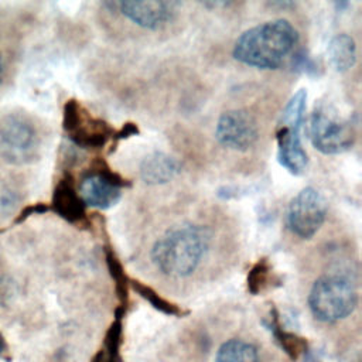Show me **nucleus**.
<instances>
[{"label":"nucleus","mask_w":362,"mask_h":362,"mask_svg":"<svg viewBox=\"0 0 362 362\" xmlns=\"http://www.w3.org/2000/svg\"><path fill=\"white\" fill-rule=\"evenodd\" d=\"M298 42V33L284 18L255 25L239 35L232 55L243 65L259 69L279 68Z\"/></svg>","instance_id":"nucleus-1"},{"label":"nucleus","mask_w":362,"mask_h":362,"mask_svg":"<svg viewBox=\"0 0 362 362\" xmlns=\"http://www.w3.org/2000/svg\"><path fill=\"white\" fill-rule=\"evenodd\" d=\"M209 245L206 229L185 223L160 236L150 252L151 262L168 277H187L199 266Z\"/></svg>","instance_id":"nucleus-2"},{"label":"nucleus","mask_w":362,"mask_h":362,"mask_svg":"<svg viewBox=\"0 0 362 362\" xmlns=\"http://www.w3.org/2000/svg\"><path fill=\"white\" fill-rule=\"evenodd\" d=\"M307 92L297 90L279 119L276 139H277V160L293 175H301L308 164V156L303 147L300 130L304 123Z\"/></svg>","instance_id":"nucleus-3"},{"label":"nucleus","mask_w":362,"mask_h":362,"mask_svg":"<svg viewBox=\"0 0 362 362\" xmlns=\"http://www.w3.org/2000/svg\"><path fill=\"white\" fill-rule=\"evenodd\" d=\"M358 293L352 281L342 276L318 277L308 294V307L314 318L321 322H337L354 313Z\"/></svg>","instance_id":"nucleus-4"},{"label":"nucleus","mask_w":362,"mask_h":362,"mask_svg":"<svg viewBox=\"0 0 362 362\" xmlns=\"http://www.w3.org/2000/svg\"><path fill=\"white\" fill-rule=\"evenodd\" d=\"M310 140L320 153L335 156L348 151L355 143V124L351 117L339 115L331 103H315L308 126Z\"/></svg>","instance_id":"nucleus-5"},{"label":"nucleus","mask_w":362,"mask_h":362,"mask_svg":"<svg viewBox=\"0 0 362 362\" xmlns=\"http://www.w3.org/2000/svg\"><path fill=\"white\" fill-rule=\"evenodd\" d=\"M62 127L72 143L82 148H100L115 136V129L105 120L92 117L75 99H69L64 105Z\"/></svg>","instance_id":"nucleus-6"},{"label":"nucleus","mask_w":362,"mask_h":362,"mask_svg":"<svg viewBox=\"0 0 362 362\" xmlns=\"http://www.w3.org/2000/svg\"><path fill=\"white\" fill-rule=\"evenodd\" d=\"M40 148L35 127L20 115H8L0 122V156L11 164L33 161Z\"/></svg>","instance_id":"nucleus-7"},{"label":"nucleus","mask_w":362,"mask_h":362,"mask_svg":"<svg viewBox=\"0 0 362 362\" xmlns=\"http://www.w3.org/2000/svg\"><path fill=\"white\" fill-rule=\"evenodd\" d=\"M130 181L113 171L106 163L99 161L79 182L78 194L85 206L109 209L122 198V188L130 187Z\"/></svg>","instance_id":"nucleus-8"},{"label":"nucleus","mask_w":362,"mask_h":362,"mask_svg":"<svg viewBox=\"0 0 362 362\" xmlns=\"http://www.w3.org/2000/svg\"><path fill=\"white\" fill-rule=\"evenodd\" d=\"M328 205L322 194L314 187L297 192L287 208V226L301 239L313 238L327 219Z\"/></svg>","instance_id":"nucleus-9"},{"label":"nucleus","mask_w":362,"mask_h":362,"mask_svg":"<svg viewBox=\"0 0 362 362\" xmlns=\"http://www.w3.org/2000/svg\"><path fill=\"white\" fill-rule=\"evenodd\" d=\"M215 137L225 148L246 151L257 141L259 126L247 110H228L223 112L216 122Z\"/></svg>","instance_id":"nucleus-10"},{"label":"nucleus","mask_w":362,"mask_h":362,"mask_svg":"<svg viewBox=\"0 0 362 362\" xmlns=\"http://www.w3.org/2000/svg\"><path fill=\"white\" fill-rule=\"evenodd\" d=\"M178 6L180 3L177 1L163 0H127L116 3V8L122 16L147 30H157L171 21L177 14Z\"/></svg>","instance_id":"nucleus-11"},{"label":"nucleus","mask_w":362,"mask_h":362,"mask_svg":"<svg viewBox=\"0 0 362 362\" xmlns=\"http://www.w3.org/2000/svg\"><path fill=\"white\" fill-rule=\"evenodd\" d=\"M85 208L72 175L66 173L54 188L49 209L69 223H82L86 221Z\"/></svg>","instance_id":"nucleus-12"},{"label":"nucleus","mask_w":362,"mask_h":362,"mask_svg":"<svg viewBox=\"0 0 362 362\" xmlns=\"http://www.w3.org/2000/svg\"><path fill=\"white\" fill-rule=\"evenodd\" d=\"M181 171V163L163 151H154L140 163V178L148 185H161L171 181Z\"/></svg>","instance_id":"nucleus-13"},{"label":"nucleus","mask_w":362,"mask_h":362,"mask_svg":"<svg viewBox=\"0 0 362 362\" xmlns=\"http://www.w3.org/2000/svg\"><path fill=\"white\" fill-rule=\"evenodd\" d=\"M327 54H328L329 64L335 71L346 72L356 62L355 40L346 33L337 34L329 40L327 47Z\"/></svg>","instance_id":"nucleus-14"},{"label":"nucleus","mask_w":362,"mask_h":362,"mask_svg":"<svg viewBox=\"0 0 362 362\" xmlns=\"http://www.w3.org/2000/svg\"><path fill=\"white\" fill-rule=\"evenodd\" d=\"M215 362H260V356L253 344L233 338L218 348Z\"/></svg>","instance_id":"nucleus-15"},{"label":"nucleus","mask_w":362,"mask_h":362,"mask_svg":"<svg viewBox=\"0 0 362 362\" xmlns=\"http://www.w3.org/2000/svg\"><path fill=\"white\" fill-rule=\"evenodd\" d=\"M120 342H122V322H120V315H117V320L110 325L106 334L103 348L99 351L93 362H120V356H119Z\"/></svg>","instance_id":"nucleus-16"},{"label":"nucleus","mask_w":362,"mask_h":362,"mask_svg":"<svg viewBox=\"0 0 362 362\" xmlns=\"http://www.w3.org/2000/svg\"><path fill=\"white\" fill-rule=\"evenodd\" d=\"M130 284L133 286V288L143 297L146 298L153 307H156L157 310L165 313V314H170V315H181L182 314V310H180L175 304L167 301L165 298H163L158 293H156L151 287L140 283V281H134L132 280Z\"/></svg>","instance_id":"nucleus-17"},{"label":"nucleus","mask_w":362,"mask_h":362,"mask_svg":"<svg viewBox=\"0 0 362 362\" xmlns=\"http://www.w3.org/2000/svg\"><path fill=\"white\" fill-rule=\"evenodd\" d=\"M105 257H106V264H107V269H109V272H110V276L113 277V280L116 281V291H117V294H119V297H120V300L122 301H126V293H127V281H129V279H127V276H126V273H124V270H123V267H122V264H120V262H119V259L116 257V255H115V252L110 249V247H106L105 249Z\"/></svg>","instance_id":"nucleus-18"},{"label":"nucleus","mask_w":362,"mask_h":362,"mask_svg":"<svg viewBox=\"0 0 362 362\" xmlns=\"http://www.w3.org/2000/svg\"><path fill=\"white\" fill-rule=\"evenodd\" d=\"M270 270V264L266 259H260L253 264L247 274V288L252 294L260 293L267 286Z\"/></svg>","instance_id":"nucleus-19"},{"label":"nucleus","mask_w":362,"mask_h":362,"mask_svg":"<svg viewBox=\"0 0 362 362\" xmlns=\"http://www.w3.org/2000/svg\"><path fill=\"white\" fill-rule=\"evenodd\" d=\"M49 209V206L47 205V204H44V202H37V204H31V205H27V206H24L21 211H20V214L16 216V219H14V223H21V222H24L28 216H31V215H41V214H44V212H47Z\"/></svg>","instance_id":"nucleus-20"},{"label":"nucleus","mask_w":362,"mask_h":362,"mask_svg":"<svg viewBox=\"0 0 362 362\" xmlns=\"http://www.w3.org/2000/svg\"><path fill=\"white\" fill-rule=\"evenodd\" d=\"M139 133V127L137 124L134 123H124L119 130H115V136H113V140H115V144L122 140V139H127L130 136H134Z\"/></svg>","instance_id":"nucleus-21"},{"label":"nucleus","mask_w":362,"mask_h":362,"mask_svg":"<svg viewBox=\"0 0 362 362\" xmlns=\"http://www.w3.org/2000/svg\"><path fill=\"white\" fill-rule=\"evenodd\" d=\"M297 68L304 71V72H311V71H315V65L313 62V59L305 55V54H300L297 55Z\"/></svg>","instance_id":"nucleus-22"},{"label":"nucleus","mask_w":362,"mask_h":362,"mask_svg":"<svg viewBox=\"0 0 362 362\" xmlns=\"http://www.w3.org/2000/svg\"><path fill=\"white\" fill-rule=\"evenodd\" d=\"M11 281L6 277L0 279V304H4L11 297Z\"/></svg>","instance_id":"nucleus-23"},{"label":"nucleus","mask_w":362,"mask_h":362,"mask_svg":"<svg viewBox=\"0 0 362 362\" xmlns=\"http://www.w3.org/2000/svg\"><path fill=\"white\" fill-rule=\"evenodd\" d=\"M6 349H7V344H6V339H4L3 334L0 332V356L6 352Z\"/></svg>","instance_id":"nucleus-24"},{"label":"nucleus","mask_w":362,"mask_h":362,"mask_svg":"<svg viewBox=\"0 0 362 362\" xmlns=\"http://www.w3.org/2000/svg\"><path fill=\"white\" fill-rule=\"evenodd\" d=\"M1 74H3V64H1V57H0V81H1Z\"/></svg>","instance_id":"nucleus-25"},{"label":"nucleus","mask_w":362,"mask_h":362,"mask_svg":"<svg viewBox=\"0 0 362 362\" xmlns=\"http://www.w3.org/2000/svg\"><path fill=\"white\" fill-rule=\"evenodd\" d=\"M1 232H3V229H0V233H1Z\"/></svg>","instance_id":"nucleus-26"}]
</instances>
